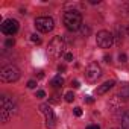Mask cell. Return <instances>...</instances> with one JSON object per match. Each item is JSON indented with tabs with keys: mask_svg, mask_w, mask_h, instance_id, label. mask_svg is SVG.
Returning a JSON list of instances; mask_svg holds the SVG:
<instances>
[{
	"mask_svg": "<svg viewBox=\"0 0 129 129\" xmlns=\"http://www.w3.org/2000/svg\"><path fill=\"white\" fill-rule=\"evenodd\" d=\"M114 85H115V81H106V82H103L100 87H97V88H96V94H97V96H102V94L108 93Z\"/></svg>",
	"mask_w": 129,
	"mask_h": 129,
	"instance_id": "10",
	"label": "cell"
},
{
	"mask_svg": "<svg viewBox=\"0 0 129 129\" xmlns=\"http://www.w3.org/2000/svg\"><path fill=\"white\" fill-rule=\"evenodd\" d=\"M100 0H90V3H93V5H96V3H99Z\"/></svg>",
	"mask_w": 129,
	"mask_h": 129,
	"instance_id": "27",
	"label": "cell"
},
{
	"mask_svg": "<svg viewBox=\"0 0 129 129\" xmlns=\"http://www.w3.org/2000/svg\"><path fill=\"white\" fill-rule=\"evenodd\" d=\"M40 111H41V112L44 114V117H46V126H47L49 129H55V126H56V115H55L53 109L50 108V105H49V103L40 105Z\"/></svg>",
	"mask_w": 129,
	"mask_h": 129,
	"instance_id": "6",
	"label": "cell"
},
{
	"mask_svg": "<svg viewBox=\"0 0 129 129\" xmlns=\"http://www.w3.org/2000/svg\"><path fill=\"white\" fill-rule=\"evenodd\" d=\"M118 59H120V62H126V61H127V56H126L124 53H120V56H118Z\"/></svg>",
	"mask_w": 129,
	"mask_h": 129,
	"instance_id": "19",
	"label": "cell"
},
{
	"mask_svg": "<svg viewBox=\"0 0 129 129\" xmlns=\"http://www.w3.org/2000/svg\"><path fill=\"white\" fill-rule=\"evenodd\" d=\"M58 70H59V72H66V66H59Z\"/></svg>",
	"mask_w": 129,
	"mask_h": 129,
	"instance_id": "26",
	"label": "cell"
},
{
	"mask_svg": "<svg viewBox=\"0 0 129 129\" xmlns=\"http://www.w3.org/2000/svg\"><path fill=\"white\" fill-rule=\"evenodd\" d=\"M14 44H15V40H14V38L6 40V47H14Z\"/></svg>",
	"mask_w": 129,
	"mask_h": 129,
	"instance_id": "16",
	"label": "cell"
},
{
	"mask_svg": "<svg viewBox=\"0 0 129 129\" xmlns=\"http://www.w3.org/2000/svg\"><path fill=\"white\" fill-rule=\"evenodd\" d=\"M50 85H52V87H62V85H64V79L58 75V76H55V78L50 81Z\"/></svg>",
	"mask_w": 129,
	"mask_h": 129,
	"instance_id": "11",
	"label": "cell"
},
{
	"mask_svg": "<svg viewBox=\"0 0 129 129\" xmlns=\"http://www.w3.org/2000/svg\"><path fill=\"white\" fill-rule=\"evenodd\" d=\"M114 129H115V127H114Z\"/></svg>",
	"mask_w": 129,
	"mask_h": 129,
	"instance_id": "31",
	"label": "cell"
},
{
	"mask_svg": "<svg viewBox=\"0 0 129 129\" xmlns=\"http://www.w3.org/2000/svg\"><path fill=\"white\" fill-rule=\"evenodd\" d=\"M64 50H66V43H64L62 37H59V35L53 37L52 41L49 43V52H50V55L55 56V58H59L64 53Z\"/></svg>",
	"mask_w": 129,
	"mask_h": 129,
	"instance_id": "4",
	"label": "cell"
},
{
	"mask_svg": "<svg viewBox=\"0 0 129 129\" xmlns=\"http://www.w3.org/2000/svg\"><path fill=\"white\" fill-rule=\"evenodd\" d=\"M64 97H66V102H69V103H72V102L75 100V94H73L72 91L66 93V96H64Z\"/></svg>",
	"mask_w": 129,
	"mask_h": 129,
	"instance_id": "14",
	"label": "cell"
},
{
	"mask_svg": "<svg viewBox=\"0 0 129 129\" xmlns=\"http://www.w3.org/2000/svg\"><path fill=\"white\" fill-rule=\"evenodd\" d=\"M30 40H32L34 43H37V44H40V43H41V40H40V38L37 37V34H34V35H30Z\"/></svg>",
	"mask_w": 129,
	"mask_h": 129,
	"instance_id": "17",
	"label": "cell"
},
{
	"mask_svg": "<svg viewBox=\"0 0 129 129\" xmlns=\"http://www.w3.org/2000/svg\"><path fill=\"white\" fill-rule=\"evenodd\" d=\"M64 26H66L69 30H78L82 27V15L78 11H69L64 14Z\"/></svg>",
	"mask_w": 129,
	"mask_h": 129,
	"instance_id": "1",
	"label": "cell"
},
{
	"mask_svg": "<svg viewBox=\"0 0 129 129\" xmlns=\"http://www.w3.org/2000/svg\"><path fill=\"white\" fill-rule=\"evenodd\" d=\"M96 43L100 49H109L114 43V35L109 30H100V32H97Z\"/></svg>",
	"mask_w": 129,
	"mask_h": 129,
	"instance_id": "5",
	"label": "cell"
},
{
	"mask_svg": "<svg viewBox=\"0 0 129 129\" xmlns=\"http://www.w3.org/2000/svg\"><path fill=\"white\" fill-rule=\"evenodd\" d=\"M50 103H59V99H58V96H53V97L50 99Z\"/></svg>",
	"mask_w": 129,
	"mask_h": 129,
	"instance_id": "22",
	"label": "cell"
},
{
	"mask_svg": "<svg viewBox=\"0 0 129 129\" xmlns=\"http://www.w3.org/2000/svg\"><path fill=\"white\" fill-rule=\"evenodd\" d=\"M64 58H66V61H69V62L73 61V55L72 53H66V55H64Z\"/></svg>",
	"mask_w": 129,
	"mask_h": 129,
	"instance_id": "20",
	"label": "cell"
},
{
	"mask_svg": "<svg viewBox=\"0 0 129 129\" xmlns=\"http://www.w3.org/2000/svg\"><path fill=\"white\" fill-rule=\"evenodd\" d=\"M124 9H126V11H127V14H129V3H126V5H124Z\"/></svg>",
	"mask_w": 129,
	"mask_h": 129,
	"instance_id": "29",
	"label": "cell"
},
{
	"mask_svg": "<svg viewBox=\"0 0 129 129\" xmlns=\"http://www.w3.org/2000/svg\"><path fill=\"white\" fill-rule=\"evenodd\" d=\"M38 78H40V79H43V78H44V73H43V72H40V75H38Z\"/></svg>",
	"mask_w": 129,
	"mask_h": 129,
	"instance_id": "28",
	"label": "cell"
},
{
	"mask_svg": "<svg viewBox=\"0 0 129 129\" xmlns=\"http://www.w3.org/2000/svg\"><path fill=\"white\" fill-rule=\"evenodd\" d=\"M100 76H102V69H100V66H99L97 62H90L88 67H87V70H85V78H87V81L96 82Z\"/></svg>",
	"mask_w": 129,
	"mask_h": 129,
	"instance_id": "8",
	"label": "cell"
},
{
	"mask_svg": "<svg viewBox=\"0 0 129 129\" xmlns=\"http://www.w3.org/2000/svg\"><path fill=\"white\" fill-rule=\"evenodd\" d=\"M85 102H87V103H93V102H94V99H93V97H90V96H87V97H85Z\"/></svg>",
	"mask_w": 129,
	"mask_h": 129,
	"instance_id": "24",
	"label": "cell"
},
{
	"mask_svg": "<svg viewBox=\"0 0 129 129\" xmlns=\"http://www.w3.org/2000/svg\"><path fill=\"white\" fill-rule=\"evenodd\" d=\"M37 97H38V99H44V97H46V91H43V90L37 91Z\"/></svg>",
	"mask_w": 129,
	"mask_h": 129,
	"instance_id": "18",
	"label": "cell"
},
{
	"mask_svg": "<svg viewBox=\"0 0 129 129\" xmlns=\"http://www.w3.org/2000/svg\"><path fill=\"white\" fill-rule=\"evenodd\" d=\"M0 79L3 82H15L20 79V70L15 66H6L0 70Z\"/></svg>",
	"mask_w": 129,
	"mask_h": 129,
	"instance_id": "3",
	"label": "cell"
},
{
	"mask_svg": "<svg viewBox=\"0 0 129 129\" xmlns=\"http://www.w3.org/2000/svg\"><path fill=\"white\" fill-rule=\"evenodd\" d=\"M35 27L40 32L47 34L55 27V21L52 17H38V18H35Z\"/></svg>",
	"mask_w": 129,
	"mask_h": 129,
	"instance_id": "7",
	"label": "cell"
},
{
	"mask_svg": "<svg viewBox=\"0 0 129 129\" xmlns=\"http://www.w3.org/2000/svg\"><path fill=\"white\" fill-rule=\"evenodd\" d=\"M72 85H73V88H79V87H81V85H79V81H73Z\"/></svg>",
	"mask_w": 129,
	"mask_h": 129,
	"instance_id": "23",
	"label": "cell"
},
{
	"mask_svg": "<svg viewBox=\"0 0 129 129\" xmlns=\"http://www.w3.org/2000/svg\"><path fill=\"white\" fill-rule=\"evenodd\" d=\"M15 112V103L12 102V99L9 97H2L0 99V118L3 123L9 121V118L12 117V114Z\"/></svg>",
	"mask_w": 129,
	"mask_h": 129,
	"instance_id": "2",
	"label": "cell"
},
{
	"mask_svg": "<svg viewBox=\"0 0 129 129\" xmlns=\"http://www.w3.org/2000/svg\"><path fill=\"white\" fill-rule=\"evenodd\" d=\"M87 129H100V126H99V124H90Z\"/></svg>",
	"mask_w": 129,
	"mask_h": 129,
	"instance_id": "25",
	"label": "cell"
},
{
	"mask_svg": "<svg viewBox=\"0 0 129 129\" xmlns=\"http://www.w3.org/2000/svg\"><path fill=\"white\" fill-rule=\"evenodd\" d=\"M120 97H121V99H129V85L121 87V90H120Z\"/></svg>",
	"mask_w": 129,
	"mask_h": 129,
	"instance_id": "12",
	"label": "cell"
},
{
	"mask_svg": "<svg viewBox=\"0 0 129 129\" xmlns=\"http://www.w3.org/2000/svg\"><path fill=\"white\" fill-rule=\"evenodd\" d=\"M126 30H127V34H129V24H127V29H126Z\"/></svg>",
	"mask_w": 129,
	"mask_h": 129,
	"instance_id": "30",
	"label": "cell"
},
{
	"mask_svg": "<svg viewBox=\"0 0 129 129\" xmlns=\"http://www.w3.org/2000/svg\"><path fill=\"white\" fill-rule=\"evenodd\" d=\"M0 29H2V32L5 35H14L18 30V21L14 20V18H8V20L3 21V24L0 26Z\"/></svg>",
	"mask_w": 129,
	"mask_h": 129,
	"instance_id": "9",
	"label": "cell"
},
{
	"mask_svg": "<svg viewBox=\"0 0 129 129\" xmlns=\"http://www.w3.org/2000/svg\"><path fill=\"white\" fill-rule=\"evenodd\" d=\"M73 112H75L76 117H81V115H82V108H81V106H76V108L73 109Z\"/></svg>",
	"mask_w": 129,
	"mask_h": 129,
	"instance_id": "15",
	"label": "cell"
},
{
	"mask_svg": "<svg viewBox=\"0 0 129 129\" xmlns=\"http://www.w3.org/2000/svg\"><path fill=\"white\" fill-rule=\"evenodd\" d=\"M37 87V82L35 81H29L27 82V88H35Z\"/></svg>",
	"mask_w": 129,
	"mask_h": 129,
	"instance_id": "21",
	"label": "cell"
},
{
	"mask_svg": "<svg viewBox=\"0 0 129 129\" xmlns=\"http://www.w3.org/2000/svg\"><path fill=\"white\" fill-rule=\"evenodd\" d=\"M121 126H123V129H129V112H126L121 117Z\"/></svg>",
	"mask_w": 129,
	"mask_h": 129,
	"instance_id": "13",
	"label": "cell"
}]
</instances>
